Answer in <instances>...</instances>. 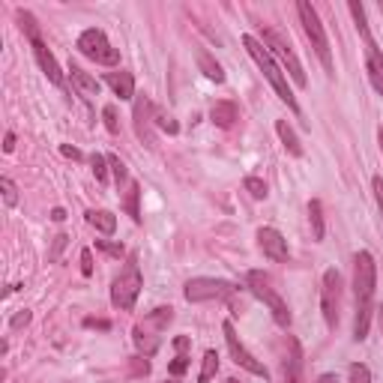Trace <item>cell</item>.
<instances>
[{
    "label": "cell",
    "instance_id": "cell-48",
    "mask_svg": "<svg viewBox=\"0 0 383 383\" xmlns=\"http://www.w3.org/2000/svg\"><path fill=\"white\" fill-rule=\"evenodd\" d=\"M165 383H177V380H165Z\"/></svg>",
    "mask_w": 383,
    "mask_h": 383
},
{
    "label": "cell",
    "instance_id": "cell-26",
    "mask_svg": "<svg viewBox=\"0 0 383 383\" xmlns=\"http://www.w3.org/2000/svg\"><path fill=\"white\" fill-rule=\"evenodd\" d=\"M153 123H156L159 129H165L168 135H177V132H180L177 120H174L171 114H168V111H162V108H153Z\"/></svg>",
    "mask_w": 383,
    "mask_h": 383
},
{
    "label": "cell",
    "instance_id": "cell-10",
    "mask_svg": "<svg viewBox=\"0 0 383 383\" xmlns=\"http://www.w3.org/2000/svg\"><path fill=\"white\" fill-rule=\"evenodd\" d=\"M321 309H323V321L330 330L339 326V311H342V276L339 269H326L321 278Z\"/></svg>",
    "mask_w": 383,
    "mask_h": 383
},
{
    "label": "cell",
    "instance_id": "cell-35",
    "mask_svg": "<svg viewBox=\"0 0 383 383\" xmlns=\"http://www.w3.org/2000/svg\"><path fill=\"white\" fill-rule=\"evenodd\" d=\"M186 368H189V356H186V354H180V356L174 359V363H171V365H168V371H171V375H174V377H180V375H183V371H186Z\"/></svg>",
    "mask_w": 383,
    "mask_h": 383
},
{
    "label": "cell",
    "instance_id": "cell-21",
    "mask_svg": "<svg viewBox=\"0 0 383 383\" xmlns=\"http://www.w3.org/2000/svg\"><path fill=\"white\" fill-rule=\"evenodd\" d=\"M195 58H198V69L204 72V75L210 78V81H216V84H222V81H224V69H222V66L216 63V58H213L210 51L201 48V51L195 54Z\"/></svg>",
    "mask_w": 383,
    "mask_h": 383
},
{
    "label": "cell",
    "instance_id": "cell-13",
    "mask_svg": "<svg viewBox=\"0 0 383 383\" xmlns=\"http://www.w3.org/2000/svg\"><path fill=\"white\" fill-rule=\"evenodd\" d=\"M257 246H261V252L269 257V261H276V264H288L290 261L288 240L276 228H261V231H257Z\"/></svg>",
    "mask_w": 383,
    "mask_h": 383
},
{
    "label": "cell",
    "instance_id": "cell-9",
    "mask_svg": "<svg viewBox=\"0 0 383 383\" xmlns=\"http://www.w3.org/2000/svg\"><path fill=\"white\" fill-rule=\"evenodd\" d=\"M183 294H186L189 302L231 300L236 294V285H234V281H224V278H189Z\"/></svg>",
    "mask_w": 383,
    "mask_h": 383
},
{
    "label": "cell",
    "instance_id": "cell-28",
    "mask_svg": "<svg viewBox=\"0 0 383 383\" xmlns=\"http://www.w3.org/2000/svg\"><path fill=\"white\" fill-rule=\"evenodd\" d=\"M90 165H93V174H96L99 183H105V180H108V156L93 153V156H90Z\"/></svg>",
    "mask_w": 383,
    "mask_h": 383
},
{
    "label": "cell",
    "instance_id": "cell-43",
    "mask_svg": "<svg viewBox=\"0 0 383 383\" xmlns=\"http://www.w3.org/2000/svg\"><path fill=\"white\" fill-rule=\"evenodd\" d=\"M51 219H54V222H63V219H66V210H63V207H54V210H51Z\"/></svg>",
    "mask_w": 383,
    "mask_h": 383
},
{
    "label": "cell",
    "instance_id": "cell-24",
    "mask_svg": "<svg viewBox=\"0 0 383 383\" xmlns=\"http://www.w3.org/2000/svg\"><path fill=\"white\" fill-rule=\"evenodd\" d=\"M216 371H219V354L216 351H207L204 354V363H201L198 383H210L213 377H216Z\"/></svg>",
    "mask_w": 383,
    "mask_h": 383
},
{
    "label": "cell",
    "instance_id": "cell-18",
    "mask_svg": "<svg viewBox=\"0 0 383 383\" xmlns=\"http://www.w3.org/2000/svg\"><path fill=\"white\" fill-rule=\"evenodd\" d=\"M105 84L114 90V96H120L123 102H129V99H135V78L132 72H108L105 75Z\"/></svg>",
    "mask_w": 383,
    "mask_h": 383
},
{
    "label": "cell",
    "instance_id": "cell-1",
    "mask_svg": "<svg viewBox=\"0 0 383 383\" xmlns=\"http://www.w3.org/2000/svg\"><path fill=\"white\" fill-rule=\"evenodd\" d=\"M375 290H377V264L371 252H356L354 255V339L365 342L368 326H371V311H375Z\"/></svg>",
    "mask_w": 383,
    "mask_h": 383
},
{
    "label": "cell",
    "instance_id": "cell-5",
    "mask_svg": "<svg viewBox=\"0 0 383 383\" xmlns=\"http://www.w3.org/2000/svg\"><path fill=\"white\" fill-rule=\"evenodd\" d=\"M347 9H351V15L356 21V30H359L363 45H365V69H368V78H371V87L383 96V51L377 48V42H375V36H371V30H368L363 4H356V0H354V4H347Z\"/></svg>",
    "mask_w": 383,
    "mask_h": 383
},
{
    "label": "cell",
    "instance_id": "cell-46",
    "mask_svg": "<svg viewBox=\"0 0 383 383\" xmlns=\"http://www.w3.org/2000/svg\"><path fill=\"white\" fill-rule=\"evenodd\" d=\"M377 318H380V326H383V309H377Z\"/></svg>",
    "mask_w": 383,
    "mask_h": 383
},
{
    "label": "cell",
    "instance_id": "cell-38",
    "mask_svg": "<svg viewBox=\"0 0 383 383\" xmlns=\"http://www.w3.org/2000/svg\"><path fill=\"white\" fill-rule=\"evenodd\" d=\"M371 186H375V198H377V207L383 213V177H375L371 180Z\"/></svg>",
    "mask_w": 383,
    "mask_h": 383
},
{
    "label": "cell",
    "instance_id": "cell-36",
    "mask_svg": "<svg viewBox=\"0 0 383 383\" xmlns=\"http://www.w3.org/2000/svg\"><path fill=\"white\" fill-rule=\"evenodd\" d=\"M27 323H30V311H27V309H21V311L15 314V318L9 321V326H13V330H25Z\"/></svg>",
    "mask_w": 383,
    "mask_h": 383
},
{
    "label": "cell",
    "instance_id": "cell-33",
    "mask_svg": "<svg viewBox=\"0 0 383 383\" xmlns=\"http://www.w3.org/2000/svg\"><path fill=\"white\" fill-rule=\"evenodd\" d=\"M102 120H105V129H108L111 135H117V132H120V123H117V108H114V105H105V108H102Z\"/></svg>",
    "mask_w": 383,
    "mask_h": 383
},
{
    "label": "cell",
    "instance_id": "cell-19",
    "mask_svg": "<svg viewBox=\"0 0 383 383\" xmlns=\"http://www.w3.org/2000/svg\"><path fill=\"white\" fill-rule=\"evenodd\" d=\"M210 120L216 123L219 129H231L236 120H240V108H236L234 102H228V99H224V102H216L210 108Z\"/></svg>",
    "mask_w": 383,
    "mask_h": 383
},
{
    "label": "cell",
    "instance_id": "cell-45",
    "mask_svg": "<svg viewBox=\"0 0 383 383\" xmlns=\"http://www.w3.org/2000/svg\"><path fill=\"white\" fill-rule=\"evenodd\" d=\"M377 144H380V153H383V126L377 129Z\"/></svg>",
    "mask_w": 383,
    "mask_h": 383
},
{
    "label": "cell",
    "instance_id": "cell-40",
    "mask_svg": "<svg viewBox=\"0 0 383 383\" xmlns=\"http://www.w3.org/2000/svg\"><path fill=\"white\" fill-rule=\"evenodd\" d=\"M66 240H69V236H66V234H60L58 240H54V252H51V257H54V261H58V257H60V249L66 246Z\"/></svg>",
    "mask_w": 383,
    "mask_h": 383
},
{
    "label": "cell",
    "instance_id": "cell-14",
    "mask_svg": "<svg viewBox=\"0 0 383 383\" xmlns=\"http://www.w3.org/2000/svg\"><path fill=\"white\" fill-rule=\"evenodd\" d=\"M30 45H33V58H36V63H39V69L45 72V78H48L51 84L63 87V72H60L58 60H54V54L48 51V45H45L42 39H33Z\"/></svg>",
    "mask_w": 383,
    "mask_h": 383
},
{
    "label": "cell",
    "instance_id": "cell-6",
    "mask_svg": "<svg viewBox=\"0 0 383 383\" xmlns=\"http://www.w3.org/2000/svg\"><path fill=\"white\" fill-rule=\"evenodd\" d=\"M141 288H144V278H141V269H138V257L129 255L123 273L114 278V285H111V306L120 309V311H132L135 302H138Z\"/></svg>",
    "mask_w": 383,
    "mask_h": 383
},
{
    "label": "cell",
    "instance_id": "cell-31",
    "mask_svg": "<svg viewBox=\"0 0 383 383\" xmlns=\"http://www.w3.org/2000/svg\"><path fill=\"white\" fill-rule=\"evenodd\" d=\"M108 168L114 171V180H117V186H123V183H129V177H126V165H123L114 153H108Z\"/></svg>",
    "mask_w": 383,
    "mask_h": 383
},
{
    "label": "cell",
    "instance_id": "cell-17",
    "mask_svg": "<svg viewBox=\"0 0 383 383\" xmlns=\"http://www.w3.org/2000/svg\"><path fill=\"white\" fill-rule=\"evenodd\" d=\"M69 81H72V87L78 90V93H81L84 99H93V96H99V81L90 72H84L81 66H69Z\"/></svg>",
    "mask_w": 383,
    "mask_h": 383
},
{
    "label": "cell",
    "instance_id": "cell-23",
    "mask_svg": "<svg viewBox=\"0 0 383 383\" xmlns=\"http://www.w3.org/2000/svg\"><path fill=\"white\" fill-rule=\"evenodd\" d=\"M309 222H311V234L314 240H323V207L321 201H309Z\"/></svg>",
    "mask_w": 383,
    "mask_h": 383
},
{
    "label": "cell",
    "instance_id": "cell-22",
    "mask_svg": "<svg viewBox=\"0 0 383 383\" xmlns=\"http://www.w3.org/2000/svg\"><path fill=\"white\" fill-rule=\"evenodd\" d=\"M276 132H278V138H281V144H285V150L290 156H302V144L297 138V132L290 129L288 120H276Z\"/></svg>",
    "mask_w": 383,
    "mask_h": 383
},
{
    "label": "cell",
    "instance_id": "cell-20",
    "mask_svg": "<svg viewBox=\"0 0 383 383\" xmlns=\"http://www.w3.org/2000/svg\"><path fill=\"white\" fill-rule=\"evenodd\" d=\"M87 222L105 236H111L117 231V216L114 213H108V210H87Z\"/></svg>",
    "mask_w": 383,
    "mask_h": 383
},
{
    "label": "cell",
    "instance_id": "cell-39",
    "mask_svg": "<svg viewBox=\"0 0 383 383\" xmlns=\"http://www.w3.org/2000/svg\"><path fill=\"white\" fill-rule=\"evenodd\" d=\"M60 153H63V156H69V159H75V162H81V159H84L81 150H78V147H69V144H60Z\"/></svg>",
    "mask_w": 383,
    "mask_h": 383
},
{
    "label": "cell",
    "instance_id": "cell-12",
    "mask_svg": "<svg viewBox=\"0 0 383 383\" xmlns=\"http://www.w3.org/2000/svg\"><path fill=\"white\" fill-rule=\"evenodd\" d=\"M153 102L147 96H135V111H132V117H135V135H138V141L141 144H147V147L153 150L156 147V135H153Z\"/></svg>",
    "mask_w": 383,
    "mask_h": 383
},
{
    "label": "cell",
    "instance_id": "cell-44",
    "mask_svg": "<svg viewBox=\"0 0 383 383\" xmlns=\"http://www.w3.org/2000/svg\"><path fill=\"white\" fill-rule=\"evenodd\" d=\"M314 383H339V380H335V375H321Z\"/></svg>",
    "mask_w": 383,
    "mask_h": 383
},
{
    "label": "cell",
    "instance_id": "cell-8",
    "mask_svg": "<svg viewBox=\"0 0 383 383\" xmlns=\"http://www.w3.org/2000/svg\"><path fill=\"white\" fill-rule=\"evenodd\" d=\"M75 48L81 51L87 60H93V63H99V66H117V63H120V51L108 42L105 30H99V27L84 30L81 36H78Z\"/></svg>",
    "mask_w": 383,
    "mask_h": 383
},
{
    "label": "cell",
    "instance_id": "cell-16",
    "mask_svg": "<svg viewBox=\"0 0 383 383\" xmlns=\"http://www.w3.org/2000/svg\"><path fill=\"white\" fill-rule=\"evenodd\" d=\"M285 383H302V347L290 335L288 339V359H285Z\"/></svg>",
    "mask_w": 383,
    "mask_h": 383
},
{
    "label": "cell",
    "instance_id": "cell-47",
    "mask_svg": "<svg viewBox=\"0 0 383 383\" xmlns=\"http://www.w3.org/2000/svg\"><path fill=\"white\" fill-rule=\"evenodd\" d=\"M228 383H240V380H236V377H231V380H228Z\"/></svg>",
    "mask_w": 383,
    "mask_h": 383
},
{
    "label": "cell",
    "instance_id": "cell-42",
    "mask_svg": "<svg viewBox=\"0 0 383 383\" xmlns=\"http://www.w3.org/2000/svg\"><path fill=\"white\" fill-rule=\"evenodd\" d=\"M4 150H6V153H13V150H15V135H13V132H6V138H4Z\"/></svg>",
    "mask_w": 383,
    "mask_h": 383
},
{
    "label": "cell",
    "instance_id": "cell-25",
    "mask_svg": "<svg viewBox=\"0 0 383 383\" xmlns=\"http://www.w3.org/2000/svg\"><path fill=\"white\" fill-rule=\"evenodd\" d=\"M138 198H141V189H138V183H129V192H126V201H123V207H126V213H129V216H132L135 222H141Z\"/></svg>",
    "mask_w": 383,
    "mask_h": 383
},
{
    "label": "cell",
    "instance_id": "cell-32",
    "mask_svg": "<svg viewBox=\"0 0 383 383\" xmlns=\"http://www.w3.org/2000/svg\"><path fill=\"white\" fill-rule=\"evenodd\" d=\"M347 375H351V383H371V371L363 363H354L351 368H347Z\"/></svg>",
    "mask_w": 383,
    "mask_h": 383
},
{
    "label": "cell",
    "instance_id": "cell-34",
    "mask_svg": "<svg viewBox=\"0 0 383 383\" xmlns=\"http://www.w3.org/2000/svg\"><path fill=\"white\" fill-rule=\"evenodd\" d=\"M96 249H102L111 257H123V255H126V249H123L120 243H108V240H96Z\"/></svg>",
    "mask_w": 383,
    "mask_h": 383
},
{
    "label": "cell",
    "instance_id": "cell-41",
    "mask_svg": "<svg viewBox=\"0 0 383 383\" xmlns=\"http://www.w3.org/2000/svg\"><path fill=\"white\" fill-rule=\"evenodd\" d=\"M84 326H96V330H111V323H108V321H93V318H87Z\"/></svg>",
    "mask_w": 383,
    "mask_h": 383
},
{
    "label": "cell",
    "instance_id": "cell-4",
    "mask_svg": "<svg viewBox=\"0 0 383 383\" xmlns=\"http://www.w3.org/2000/svg\"><path fill=\"white\" fill-rule=\"evenodd\" d=\"M297 15H300L302 30H306V39L311 42L314 54H318V60L323 63V69L332 75V51H330V39H326V30H323V21L318 15V9H314L309 0H300Z\"/></svg>",
    "mask_w": 383,
    "mask_h": 383
},
{
    "label": "cell",
    "instance_id": "cell-15",
    "mask_svg": "<svg viewBox=\"0 0 383 383\" xmlns=\"http://www.w3.org/2000/svg\"><path fill=\"white\" fill-rule=\"evenodd\" d=\"M159 326H153L147 318H144V323H138L132 330V339H135V347L144 354V356H150V354H156V347L162 344V339H159Z\"/></svg>",
    "mask_w": 383,
    "mask_h": 383
},
{
    "label": "cell",
    "instance_id": "cell-37",
    "mask_svg": "<svg viewBox=\"0 0 383 383\" xmlns=\"http://www.w3.org/2000/svg\"><path fill=\"white\" fill-rule=\"evenodd\" d=\"M81 273H84V276L93 273V252H90V249L81 252Z\"/></svg>",
    "mask_w": 383,
    "mask_h": 383
},
{
    "label": "cell",
    "instance_id": "cell-11",
    "mask_svg": "<svg viewBox=\"0 0 383 383\" xmlns=\"http://www.w3.org/2000/svg\"><path fill=\"white\" fill-rule=\"evenodd\" d=\"M222 332H224V342H228V351H231V359L240 368H246V371H252V375H257V377H269V371L264 368V363H257V359L249 354V347H246L243 342H240V335H236V330H234V323L231 321H224L222 323Z\"/></svg>",
    "mask_w": 383,
    "mask_h": 383
},
{
    "label": "cell",
    "instance_id": "cell-3",
    "mask_svg": "<svg viewBox=\"0 0 383 383\" xmlns=\"http://www.w3.org/2000/svg\"><path fill=\"white\" fill-rule=\"evenodd\" d=\"M264 45L267 51L273 54V58H278V66L285 69V75H290V81H294L297 87H306L309 78H306V69H302V63L297 58L294 45L288 42V36L276 27H264Z\"/></svg>",
    "mask_w": 383,
    "mask_h": 383
},
{
    "label": "cell",
    "instance_id": "cell-7",
    "mask_svg": "<svg viewBox=\"0 0 383 383\" xmlns=\"http://www.w3.org/2000/svg\"><path fill=\"white\" fill-rule=\"evenodd\" d=\"M246 285H249V290L264 302V306L273 311V321L278 323V326H290V309H288V302L281 300V294L273 288V281H269V276L267 273H261V269H252L249 276H246Z\"/></svg>",
    "mask_w": 383,
    "mask_h": 383
},
{
    "label": "cell",
    "instance_id": "cell-2",
    "mask_svg": "<svg viewBox=\"0 0 383 383\" xmlns=\"http://www.w3.org/2000/svg\"><path fill=\"white\" fill-rule=\"evenodd\" d=\"M243 45H246V51H249V58L257 63V69L264 72V78L269 84H273L276 90V96L285 102L294 114H300V105H297V96H294V90L288 87V75L281 72V66L276 63V58L267 51V45L261 39H255V36H243Z\"/></svg>",
    "mask_w": 383,
    "mask_h": 383
},
{
    "label": "cell",
    "instance_id": "cell-27",
    "mask_svg": "<svg viewBox=\"0 0 383 383\" xmlns=\"http://www.w3.org/2000/svg\"><path fill=\"white\" fill-rule=\"evenodd\" d=\"M18 21H21V30L27 33V39H39V25H36V18H33L30 13H25V9H18Z\"/></svg>",
    "mask_w": 383,
    "mask_h": 383
},
{
    "label": "cell",
    "instance_id": "cell-30",
    "mask_svg": "<svg viewBox=\"0 0 383 383\" xmlns=\"http://www.w3.org/2000/svg\"><path fill=\"white\" fill-rule=\"evenodd\" d=\"M246 192H249L252 198H257V201L269 195V192H267V183H264L261 177H246Z\"/></svg>",
    "mask_w": 383,
    "mask_h": 383
},
{
    "label": "cell",
    "instance_id": "cell-29",
    "mask_svg": "<svg viewBox=\"0 0 383 383\" xmlns=\"http://www.w3.org/2000/svg\"><path fill=\"white\" fill-rule=\"evenodd\" d=\"M0 189H4V204L6 207H15L18 204V186L9 177H4V180H0Z\"/></svg>",
    "mask_w": 383,
    "mask_h": 383
}]
</instances>
